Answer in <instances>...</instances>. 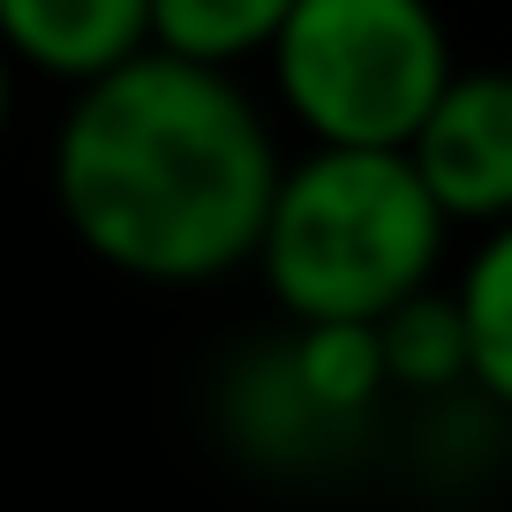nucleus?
Masks as SVG:
<instances>
[{
    "label": "nucleus",
    "instance_id": "nucleus-1",
    "mask_svg": "<svg viewBox=\"0 0 512 512\" xmlns=\"http://www.w3.org/2000/svg\"><path fill=\"white\" fill-rule=\"evenodd\" d=\"M279 174L272 128L241 83L159 46L76 83V106L53 136L68 234L98 264L151 287H196L256 264Z\"/></svg>",
    "mask_w": 512,
    "mask_h": 512
},
{
    "label": "nucleus",
    "instance_id": "nucleus-2",
    "mask_svg": "<svg viewBox=\"0 0 512 512\" xmlns=\"http://www.w3.org/2000/svg\"><path fill=\"white\" fill-rule=\"evenodd\" d=\"M445 204L407 151H332L317 144L279 174L256 272L272 302L302 324H384L445 256Z\"/></svg>",
    "mask_w": 512,
    "mask_h": 512
},
{
    "label": "nucleus",
    "instance_id": "nucleus-3",
    "mask_svg": "<svg viewBox=\"0 0 512 512\" xmlns=\"http://www.w3.org/2000/svg\"><path fill=\"white\" fill-rule=\"evenodd\" d=\"M272 76L317 144L407 151L460 68L430 0H294Z\"/></svg>",
    "mask_w": 512,
    "mask_h": 512
},
{
    "label": "nucleus",
    "instance_id": "nucleus-4",
    "mask_svg": "<svg viewBox=\"0 0 512 512\" xmlns=\"http://www.w3.org/2000/svg\"><path fill=\"white\" fill-rule=\"evenodd\" d=\"M452 226L512 219V68H460L407 144Z\"/></svg>",
    "mask_w": 512,
    "mask_h": 512
},
{
    "label": "nucleus",
    "instance_id": "nucleus-5",
    "mask_svg": "<svg viewBox=\"0 0 512 512\" xmlns=\"http://www.w3.org/2000/svg\"><path fill=\"white\" fill-rule=\"evenodd\" d=\"M0 46L23 68L98 83L151 53V0H0Z\"/></svg>",
    "mask_w": 512,
    "mask_h": 512
},
{
    "label": "nucleus",
    "instance_id": "nucleus-6",
    "mask_svg": "<svg viewBox=\"0 0 512 512\" xmlns=\"http://www.w3.org/2000/svg\"><path fill=\"white\" fill-rule=\"evenodd\" d=\"M294 0H151V46L204 68H234L241 53H272Z\"/></svg>",
    "mask_w": 512,
    "mask_h": 512
},
{
    "label": "nucleus",
    "instance_id": "nucleus-7",
    "mask_svg": "<svg viewBox=\"0 0 512 512\" xmlns=\"http://www.w3.org/2000/svg\"><path fill=\"white\" fill-rule=\"evenodd\" d=\"M294 392L324 415H362L392 384V362H384V324H302L294 339Z\"/></svg>",
    "mask_w": 512,
    "mask_h": 512
},
{
    "label": "nucleus",
    "instance_id": "nucleus-8",
    "mask_svg": "<svg viewBox=\"0 0 512 512\" xmlns=\"http://www.w3.org/2000/svg\"><path fill=\"white\" fill-rule=\"evenodd\" d=\"M460 317H467V347H475V384L497 407H512V219L490 226V241L467 264Z\"/></svg>",
    "mask_w": 512,
    "mask_h": 512
},
{
    "label": "nucleus",
    "instance_id": "nucleus-9",
    "mask_svg": "<svg viewBox=\"0 0 512 512\" xmlns=\"http://www.w3.org/2000/svg\"><path fill=\"white\" fill-rule=\"evenodd\" d=\"M384 362H392V384H415V392H445V384L475 377L460 294H452V302L415 294L407 309H392V317H384Z\"/></svg>",
    "mask_w": 512,
    "mask_h": 512
},
{
    "label": "nucleus",
    "instance_id": "nucleus-10",
    "mask_svg": "<svg viewBox=\"0 0 512 512\" xmlns=\"http://www.w3.org/2000/svg\"><path fill=\"white\" fill-rule=\"evenodd\" d=\"M8 106H16V53L0 46V128H8Z\"/></svg>",
    "mask_w": 512,
    "mask_h": 512
}]
</instances>
